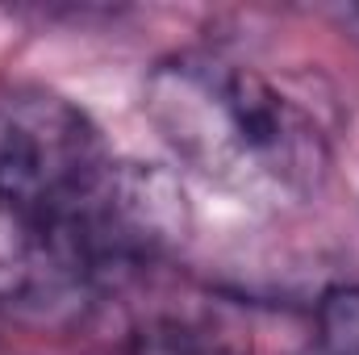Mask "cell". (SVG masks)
<instances>
[{"mask_svg": "<svg viewBox=\"0 0 359 355\" xmlns=\"http://www.w3.org/2000/svg\"><path fill=\"white\" fill-rule=\"evenodd\" d=\"M142 105L180 163L247 201H309L330 172V142L313 113L234 59L172 55L147 76Z\"/></svg>", "mask_w": 359, "mask_h": 355, "instance_id": "cell-1", "label": "cell"}, {"mask_svg": "<svg viewBox=\"0 0 359 355\" xmlns=\"http://www.w3.org/2000/svg\"><path fill=\"white\" fill-rule=\"evenodd\" d=\"M46 226H55L84 280L100 288L184 247L192 234V209L168 168L109 159L88 192Z\"/></svg>", "mask_w": 359, "mask_h": 355, "instance_id": "cell-2", "label": "cell"}, {"mask_svg": "<svg viewBox=\"0 0 359 355\" xmlns=\"http://www.w3.org/2000/svg\"><path fill=\"white\" fill-rule=\"evenodd\" d=\"M109 159L100 130L67 96L46 88L0 92V209L59 222Z\"/></svg>", "mask_w": 359, "mask_h": 355, "instance_id": "cell-3", "label": "cell"}, {"mask_svg": "<svg viewBox=\"0 0 359 355\" xmlns=\"http://www.w3.org/2000/svg\"><path fill=\"white\" fill-rule=\"evenodd\" d=\"M313 355H359V284H334L318 297Z\"/></svg>", "mask_w": 359, "mask_h": 355, "instance_id": "cell-4", "label": "cell"}]
</instances>
